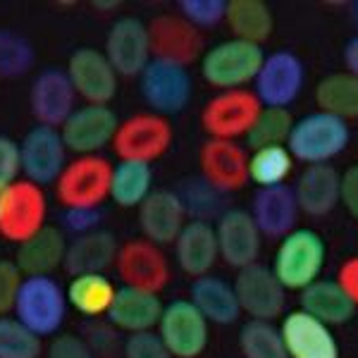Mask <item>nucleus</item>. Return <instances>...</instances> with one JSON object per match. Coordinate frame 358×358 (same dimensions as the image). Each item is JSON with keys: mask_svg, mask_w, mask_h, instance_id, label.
<instances>
[{"mask_svg": "<svg viewBox=\"0 0 358 358\" xmlns=\"http://www.w3.org/2000/svg\"><path fill=\"white\" fill-rule=\"evenodd\" d=\"M120 117L110 106H77L74 113L62 122L60 136L65 148L74 155H101L115 138Z\"/></svg>", "mask_w": 358, "mask_h": 358, "instance_id": "16", "label": "nucleus"}, {"mask_svg": "<svg viewBox=\"0 0 358 358\" xmlns=\"http://www.w3.org/2000/svg\"><path fill=\"white\" fill-rule=\"evenodd\" d=\"M306 86V65L294 50H275L265 55L256 79H253V94L261 101L263 108H287Z\"/></svg>", "mask_w": 358, "mask_h": 358, "instance_id": "11", "label": "nucleus"}, {"mask_svg": "<svg viewBox=\"0 0 358 358\" xmlns=\"http://www.w3.org/2000/svg\"><path fill=\"white\" fill-rule=\"evenodd\" d=\"M138 91L151 113L170 120L189 108L194 98V79L187 67L151 57L146 69L138 74Z\"/></svg>", "mask_w": 358, "mask_h": 358, "instance_id": "8", "label": "nucleus"}, {"mask_svg": "<svg viewBox=\"0 0 358 358\" xmlns=\"http://www.w3.org/2000/svg\"><path fill=\"white\" fill-rule=\"evenodd\" d=\"M67 294L55 277H24L13 315L38 339L60 334L67 320Z\"/></svg>", "mask_w": 358, "mask_h": 358, "instance_id": "2", "label": "nucleus"}, {"mask_svg": "<svg viewBox=\"0 0 358 358\" xmlns=\"http://www.w3.org/2000/svg\"><path fill=\"white\" fill-rule=\"evenodd\" d=\"M103 53L117 72V77L131 79L146 69L151 62V41L148 27L138 17H120L108 29Z\"/></svg>", "mask_w": 358, "mask_h": 358, "instance_id": "18", "label": "nucleus"}, {"mask_svg": "<svg viewBox=\"0 0 358 358\" xmlns=\"http://www.w3.org/2000/svg\"><path fill=\"white\" fill-rule=\"evenodd\" d=\"M155 334L172 358H199L210 342V322L189 299H172L163 306Z\"/></svg>", "mask_w": 358, "mask_h": 358, "instance_id": "10", "label": "nucleus"}, {"mask_svg": "<svg viewBox=\"0 0 358 358\" xmlns=\"http://www.w3.org/2000/svg\"><path fill=\"white\" fill-rule=\"evenodd\" d=\"M294 163L287 146H268L256 148L248 155V182H253L258 189L282 187L292 177Z\"/></svg>", "mask_w": 358, "mask_h": 358, "instance_id": "36", "label": "nucleus"}, {"mask_svg": "<svg viewBox=\"0 0 358 358\" xmlns=\"http://www.w3.org/2000/svg\"><path fill=\"white\" fill-rule=\"evenodd\" d=\"M337 285L342 287L346 296L351 299V303L356 306L358 310V256H351L339 265V273H337Z\"/></svg>", "mask_w": 358, "mask_h": 358, "instance_id": "49", "label": "nucleus"}, {"mask_svg": "<svg viewBox=\"0 0 358 358\" xmlns=\"http://www.w3.org/2000/svg\"><path fill=\"white\" fill-rule=\"evenodd\" d=\"M261 110L263 106L253 91H217L213 98H208L203 110H201V127H203L208 138L236 141L251 131Z\"/></svg>", "mask_w": 358, "mask_h": 358, "instance_id": "9", "label": "nucleus"}, {"mask_svg": "<svg viewBox=\"0 0 358 358\" xmlns=\"http://www.w3.org/2000/svg\"><path fill=\"white\" fill-rule=\"evenodd\" d=\"M117 248L120 244L115 239V234L103 227L82 236H72L67 241V253L62 268H65V273L69 277L96 275V273L106 275V270L115 265Z\"/></svg>", "mask_w": 358, "mask_h": 358, "instance_id": "29", "label": "nucleus"}, {"mask_svg": "<svg viewBox=\"0 0 358 358\" xmlns=\"http://www.w3.org/2000/svg\"><path fill=\"white\" fill-rule=\"evenodd\" d=\"M43 342L15 315H0V358H41Z\"/></svg>", "mask_w": 358, "mask_h": 358, "instance_id": "41", "label": "nucleus"}, {"mask_svg": "<svg viewBox=\"0 0 358 358\" xmlns=\"http://www.w3.org/2000/svg\"><path fill=\"white\" fill-rule=\"evenodd\" d=\"M172 141H175V129H172L170 120L151 110H143L129 115L127 120H120L110 148L120 160L153 165L170 151Z\"/></svg>", "mask_w": 358, "mask_h": 358, "instance_id": "6", "label": "nucleus"}, {"mask_svg": "<svg viewBox=\"0 0 358 358\" xmlns=\"http://www.w3.org/2000/svg\"><path fill=\"white\" fill-rule=\"evenodd\" d=\"M232 38L263 45L275 31V17L263 0H229L224 15Z\"/></svg>", "mask_w": 358, "mask_h": 358, "instance_id": "32", "label": "nucleus"}, {"mask_svg": "<svg viewBox=\"0 0 358 358\" xmlns=\"http://www.w3.org/2000/svg\"><path fill=\"white\" fill-rule=\"evenodd\" d=\"M232 287L241 313H246L248 320L273 322L285 315L287 289L280 285V280L273 275L268 265L253 263L248 268L236 270Z\"/></svg>", "mask_w": 358, "mask_h": 358, "instance_id": "13", "label": "nucleus"}, {"mask_svg": "<svg viewBox=\"0 0 358 358\" xmlns=\"http://www.w3.org/2000/svg\"><path fill=\"white\" fill-rule=\"evenodd\" d=\"M294 117L287 108H263L258 113L251 131L246 134V141L251 151L268 146H287V138L292 134Z\"/></svg>", "mask_w": 358, "mask_h": 358, "instance_id": "40", "label": "nucleus"}, {"mask_svg": "<svg viewBox=\"0 0 358 358\" xmlns=\"http://www.w3.org/2000/svg\"><path fill=\"white\" fill-rule=\"evenodd\" d=\"M342 60H344L346 72L354 74V77H358V34H356V36H351L349 41L344 43Z\"/></svg>", "mask_w": 358, "mask_h": 358, "instance_id": "50", "label": "nucleus"}, {"mask_svg": "<svg viewBox=\"0 0 358 358\" xmlns=\"http://www.w3.org/2000/svg\"><path fill=\"white\" fill-rule=\"evenodd\" d=\"M45 358H96V354L84 337L72 332H60L50 339Z\"/></svg>", "mask_w": 358, "mask_h": 358, "instance_id": "46", "label": "nucleus"}, {"mask_svg": "<svg viewBox=\"0 0 358 358\" xmlns=\"http://www.w3.org/2000/svg\"><path fill=\"white\" fill-rule=\"evenodd\" d=\"M115 292H117L115 282L103 273L69 277V285L65 287L69 308L84 317H91V320L108 315Z\"/></svg>", "mask_w": 358, "mask_h": 358, "instance_id": "33", "label": "nucleus"}, {"mask_svg": "<svg viewBox=\"0 0 358 358\" xmlns=\"http://www.w3.org/2000/svg\"><path fill=\"white\" fill-rule=\"evenodd\" d=\"M189 301L199 308V313L210 325H234L241 315L234 287L217 275H203L194 280Z\"/></svg>", "mask_w": 358, "mask_h": 358, "instance_id": "30", "label": "nucleus"}, {"mask_svg": "<svg viewBox=\"0 0 358 358\" xmlns=\"http://www.w3.org/2000/svg\"><path fill=\"white\" fill-rule=\"evenodd\" d=\"M113 163L106 155H74L55 182V196L67 208H101L110 199Z\"/></svg>", "mask_w": 358, "mask_h": 358, "instance_id": "5", "label": "nucleus"}, {"mask_svg": "<svg viewBox=\"0 0 358 358\" xmlns=\"http://www.w3.org/2000/svg\"><path fill=\"white\" fill-rule=\"evenodd\" d=\"M153 165L134 163V160H117L113 165L110 177V201L117 208L131 210L138 208L153 192Z\"/></svg>", "mask_w": 358, "mask_h": 358, "instance_id": "34", "label": "nucleus"}, {"mask_svg": "<svg viewBox=\"0 0 358 358\" xmlns=\"http://www.w3.org/2000/svg\"><path fill=\"white\" fill-rule=\"evenodd\" d=\"M122 356L124 358H172L165 344L155 332H141L129 334L122 342Z\"/></svg>", "mask_w": 358, "mask_h": 358, "instance_id": "43", "label": "nucleus"}, {"mask_svg": "<svg viewBox=\"0 0 358 358\" xmlns=\"http://www.w3.org/2000/svg\"><path fill=\"white\" fill-rule=\"evenodd\" d=\"M325 261L327 244L322 234L310 227H296L280 239L270 270L287 292H303L320 280Z\"/></svg>", "mask_w": 358, "mask_h": 358, "instance_id": "1", "label": "nucleus"}, {"mask_svg": "<svg viewBox=\"0 0 358 358\" xmlns=\"http://www.w3.org/2000/svg\"><path fill=\"white\" fill-rule=\"evenodd\" d=\"M315 106L320 113L344 120H358V77L344 72H332L315 86Z\"/></svg>", "mask_w": 358, "mask_h": 358, "instance_id": "35", "label": "nucleus"}, {"mask_svg": "<svg viewBox=\"0 0 358 358\" xmlns=\"http://www.w3.org/2000/svg\"><path fill=\"white\" fill-rule=\"evenodd\" d=\"M179 15L196 27L199 31L213 29L224 22L227 15V0H179Z\"/></svg>", "mask_w": 358, "mask_h": 358, "instance_id": "42", "label": "nucleus"}, {"mask_svg": "<svg viewBox=\"0 0 358 358\" xmlns=\"http://www.w3.org/2000/svg\"><path fill=\"white\" fill-rule=\"evenodd\" d=\"M48 220V199L43 187L17 179L0 194V236L20 246L41 232Z\"/></svg>", "mask_w": 358, "mask_h": 358, "instance_id": "7", "label": "nucleus"}, {"mask_svg": "<svg viewBox=\"0 0 358 358\" xmlns=\"http://www.w3.org/2000/svg\"><path fill=\"white\" fill-rule=\"evenodd\" d=\"M175 263L184 275L192 280H199L203 275H210L215 263L220 261L217 251V236L213 222L189 220L182 227V232L175 239Z\"/></svg>", "mask_w": 358, "mask_h": 358, "instance_id": "25", "label": "nucleus"}, {"mask_svg": "<svg viewBox=\"0 0 358 358\" xmlns=\"http://www.w3.org/2000/svg\"><path fill=\"white\" fill-rule=\"evenodd\" d=\"M213 227H215L217 236L220 261H224L234 270L258 263L263 248V234L258 232L251 213L244 210V208H227Z\"/></svg>", "mask_w": 358, "mask_h": 358, "instance_id": "20", "label": "nucleus"}, {"mask_svg": "<svg viewBox=\"0 0 358 358\" xmlns=\"http://www.w3.org/2000/svg\"><path fill=\"white\" fill-rule=\"evenodd\" d=\"M101 220H103L101 208H67V210H62L60 217L62 232H69L74 236L101 229Z\"/></svg>", "mask_w": 358, "mask_h": 358, "instance_id": "45", "label": "nucleus"}, {"mask_svg": "<svg viewBox=\"0 0 358 358\" xmlns=\"http://www.w3.org/2000/svg\"><path fill=\"white\" fill-rule=\"evenodd\" d=\"M263 60V45L227 38L206 48L201 57V77L217 91H236L253 84Z\"/></svg>", "mask_w": 358, "mask_h": 358, "instance_id": "4", "label": "nucleus"}, {"mask_svg": "<svg viewBox=\"0 0 358 358\" xmlns=\"http://www.w3.org/2000/svg\"><path fill=\"white\" fill-rule=\"evenodd\" d=\"M301 294V310L313 315L315 320L325 322L327 327L346 325L356 315V306L346 296L337 280H315Z\"/></svg>", "mask_w": 358, "mask_h": 358, "instance_id": "31", "label": "nucleus"}, {"mask_svg": "<svg viewBox=\"0 0 358 358\" xmlns=\"http://www.w3.org/2000/svg\"><path fill=\"white\" fill-rule=\"evenodd\" d=\"M339 203L346 208L354 220H358V163L349 165L339 179Z\"/></svg>", "mask_w": 358, "mask_h": 358, "instance_id": "48", "label": "nucleus"}, {"mask_svg": "<svg viewBox=\"0 0 358 358\" xmlns=\"http://www.w3.org/2000/svg\"><path fill=\"white\" fill-rule=\"evenodd\" d=\"M20 160L27 182L38 184V187L55 184L67 165V148L60 129L43 124L31 127L20 141Z\"/></svg>", "mask_w": 358, "mask_h": 358, "instance_id": "17", "label": "nucleus"}, {"mask_svg": "<svg viewBox=\"0 0 358 358\" xmlns=\"http://www.w3.org/2000/svg\"><path fill=\"white\" fill-rule=\"evenodd\" d=\"M163 301L158 294L131 289V287H117L113 306L108 310L106 320L113 330L129 334L155 332L163 315Z\"/></svg>", "mask_w": 358, "mask_h": 358, "instance_id": "24", "label": "nucleus"}, {"mask_svg": "<svg viewBox=\"0 0 358 358\" xmlns=\"http://www.w3.org/2000/svg\"><path fill=\"white\" fill-rule=\"evenodd\" d=\"M34 62H36V48L24 34L0 27V79L13 82L27 77L34 69Z\"/></svg>", "mask_w": 358, "mask_h": 358, "instance_id": "38", "label": "nucleus"}, {"mask_svg": "<svg viewBox=\"0 0 358 358\" xmlns=\"http://www.w3.org/2000/svg\"><path fill=\"white\" fill-rule=\"evenodd\" d=\"M351 141L349 122L327 113H308L301 120H294L292 134L287 138L292 158L308 165H330L337 155L346 151Z\"/></svg>", "mask_w": 358, "mask_h": 358, "instance_id": "3", "label": "nucleus"}, {"mask_svg": "<svg viewBox=\"0 0 358 358\" xmlns=\"http://www.w3.org/2000/svg\"><path fill=\"white\" fill-rule=\"evenodd\" d=\"M65 72L77 98L89 106H110V101L117 96L120 77L103 50L91 45L77 48L69 55Z\"/></svg>", "mask_w": 358, "mask_h": 358, "instance_id": "15", "label": "nucleus"}, {"mask_svg": "<svg viewBox=\"0 0 358 358\" xmlns=\"http://www.w3.org/2000/svg\"><path fill=\"white\" fill-rule=\"evenodd\" d=\"M22 175L20 143L13 136L0 134V189L10 187Z\"/></svg>", "mask_w": 358, "mask_h": 358, "instance_id": "47", "label": "nucleus"}, {"mask_svg": "<svg viewBox=\"0 0 358 358\" xmlns=\"http://www.w3.org/2000/svg\"><path fill=\"white\" fill-rule=\"evenodd\" d=\"M239 351L244 358H289L280 327L268 320H248L241 325Z\"/></svg>", "mask_w": 358, "mask_h": 358, "instance_id": "39", "label": "nucleus"}, {"mask_svg": "<svg viewBox=\"0 0 358 358\" xmlns=\"http://www.w3.org/2000/svg\"><path fill=\"white\" fill-rule=\"evenodd\" d=\"M67 236L60 227L45 224L41 232L17 246L13 261L24 277H53L65 263Z\"/></svg>", "mask_w": 358, "mask_h": 358, "instance_id": "28", "label": "nucleus"}, {"mask_svg": "<svg viewBox=\"0 0 358 358\" xmlns=\"http://www.w3.org/2000/svg\"><path fill=\"white\" fill-rule=\"evenodd\" d=\"M199 170L215 192L227 196L248 184V153L236 141L208 138L199 151Z\"/></svg>", "mask_w": 358, "mask_h": 358, "instance_id": "21", "label": "nucleus"}, {"mask_svg": "<svg viewBox=\"0 0 358 358\" xmlns=\"http://www.w3.org/2000/svg\"><path fill=\"white\" fill-rule=\"evenodd\" d=\"M175 194L182 201L189 220H217L227 208H224V194L215 192L203 177H187L179 182Z\"/></svg>", "mask_w": 358, "mask_h": 358, "instance_id": "37", "label": "nucleus"}, {"mask_svg": "<svg viewBox=\"0 0 358 358\" xmlns=\"http://www.w3.org/2000/svg\"><path fill=\"white\" fill-rule=\"evenodd\" d=\"M148 41H151V57L187 67L201 60L206 53L203 31L189 24L179 13L155 15L148 22Z\"/></svg>", "mask_w": 358, "mask_h": 358, "instance_id": "14", "label": "nucleus"}, {"mask_svg": "<svg viewBox=\"0 0 358 358\" xmlns=\"http://www.w3.org/2000/svg\"><path fill=\"white\" fill-rule=\"evenodd\" d=\"M0 194H3V189H0Z\"/></svg>", "mask_w": 358, "mask_h": 358, "instance_id": "52", "label": "nucleus"}, {"mask_svg": "<svg viewBox=\"0 0 358 358\" xmlns=\"http://www.w3.org/2000/svg\"><path fill=\"white\" fill-rule=\"evenodd\" d=\"M280 334L289 358H342L332 327L301 308L282 315Z\"/></svg>", "mask_w": 358, "mask_h": 358, "instance_id": "22", "label": "nucleus"}, {"mask_svg": "<svg viewBox=\"0 0 358 358\" xmlns=\"http://www.w3.org/2000/svg\"><path fill=\"white\" fill-rule=\"evenodd\" d=\"M74 108H77V94L65 69L45 67L34 77L29 89V110L36 124L60 129Z\"/></svg>", "mask_w": 358, "mask_h": 358, "instance_id": "19", "label": "nucleus"}, {"mask_svg": "<svg viewBox=\"0 0 358 358\" xmlns=\"http://www.w3.org/2000/svg\"><path fill=\"white\" fill-rule=\"evenodd\" d=\"M342 172L332 165H308L292 187L296 206L308 217H325L339 206Z\"/></svg>", "mask_w": 358, "mask_h": 358, "instance_id": "27", "label": "nucleus"}, {"mask_svg": "<svg viewBox=\"0 0 358 358\" xmlns=\"http://www.w3.org/2000/svg\"><path fill=\"white\" fill-rule=\"evenodd\" d=\"M248 213H251L253 222H256L258 232L263 234V239L265 236L268 239H285L287 234L296 229L299 215H301L292 187H287V184L258 189Z\"/></svg>", "mask_w": 358, "mask_h": 358, "instance_id": "26", "label": "nucleus"}, {"mask_svg": "<svg viewBox=\"0 0 358 358\" xmlns=\"http://www.w3.org/2000/svg\"><path fill=\"white\" fill-rule=\"evenodd\" d=\"M136 220L143 239L163 248L175 244L189 217L175 189H153L151 196L136 208Z\"/></svg>", "mask_w": 358, "mask_h": 358, "instance_id": "23", "label": "nucleus"}, {"mask_svg": "<svg viewBox=\"0 0 358 358\" xmlns=\"http://www.w3.org/2000/svg\"><path fill=\"white\" fill-rule=\"evenodd\" d=\"M115 270L122 280V287H131V289L160 294L170 282V261L165 251L143 236L120 244Z\"/></svg>", "mask_w": 358, "mask_h": 358, "instance_id": "12", "label": "nucleus"}, {"mask_svg": "<svg viewBox=\"0 0 358 358\" xmlns=\"http://www.w3.org/2000/svg\"><path fill=\"white\" fill-rule=\"evenodd\" d=\"M351 20L356 22V27H358V3L351 5Z\"/></svg>", "mask_w": 358, "mask_h": 358, "instance_id": "51", "label": "nucleus"}, {"mask_svg": "<svg viewBox=\"0 0 358 358\" xmlns=\"http://www.w3.org/2000/svg\"><path fill=\"white\" fill-rule=\"evenodd\" d=\"M22 280L24 275L20 273L17 263L10 258H0V315H10L15 310Z\"/></svg>", "mask_w": 358, "mask_h": 358, "instance_id": "44", "label": "nucleus"}]
</instances>
